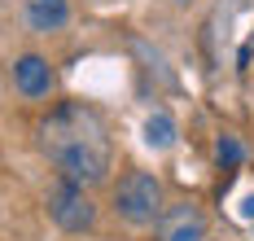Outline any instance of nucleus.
Returning a JSON list of instances; mask_svg holds the SVG:
<instances>
[{"mask_svg": "<svg viewBox=\"0 0 254 241\" xmlns=\"http://www.w3.org/2000/svg\"><path fill=\"white\" fill-rule=\"evenodd\" d=\"M40 145L53 158L57 176L66 184L92 188L110 176V140H105V123L97 119V110L66 101L57 106L40 123Z\"/></svg>", "mask_w": 254, "mask_h": 241, "instance_id": "f257e3e1", "label": "nucleus"}, {"mask_svg": "<svg viewBox=\"0 0 254 241\" xmlns=\"http://www.w3.org/2000/svg\"><path fill=\"white\" fill-rule=\"evenodd\" d=\"M44 206H49L53 224H57L62 233H92V228H97V206H92L88 188H79V184L57 180V184L49 188V197H44Z\"/></svg>", "mask_w": 254, "mask_h": 241, "instance_id": "7ed1b4c3", "label": "nucleus"}, {"mask_svg": "<svg viewBox=\"0 0 254 241\" xmlns=\"http://www.w3.org/2000/svg\"><path fill=\"white\" fill-rule=\"evenodd\" d=\"M180 4H189V0H180Z\"/></svg>", "mask_w": 254, "mask_h": 241, "instance_id": "9d476101", "label": "nucleus"}, {"mask_svg": "<svg viewBox=\"0 0 254 241\" xmlns=\"http://www.w3.org/2000/svg\"><path fill=\"white\" fill-rule=\"evenodd\" d=\"M145 145L149 149H171L176 145V119L167 110H153L149 119H145Z\"/></svg>", "mask_w": 254, "mask_h": 241, "instance_id": "0eeeda50", "label": "nucleus"}, {"mask_svg": "<svg viewBox=\"0 0 254 241\" xmlns=\"http://www.w3.org/2000/svg\"><path fill=\"white\" fill-rule=\"evenodd\" d=\"M241 219H254V193L246 197V202H241Z\"/></svg>", "mask_w": 254, "mask_h": 241, "instance_id": "1a4fd4ad", "label": "nucleus"}, {"mask_svg": "<svg viewBox=\"0 0 254 241\" xmlns=\"http://www.w3.org/2000/svg\"><path fill=\"white\" fill-rule=\"evenodd\" d=\"M13 83H18V92H22V97L40 101V97H49V92H53L57 75H53L49 57H40V53H22L18 61H13Z\"/></svg>", "mask_w": 254, "mask_h": 241, "instance_id": "39448f33", "label": "nucleus"}, {"mask_svg": "<svg viewBox=\"0 0 254 241\" xmlns=\"http://www.w3.org/2000/svg\"><path fill=\"white\" fill-rule=\"evenodd\" d=\"M215 158H219V167H237V162L246 158V149H241L237 136H219L215 140Z\"/></svg>", "mask_w": 254, "mask_h": 241, "instance_id": "6e6552de", "label": "nucleus"}, {"mask_svg": "<svg viewBox=\"0 0 254 241\" xmlns=\"http://www.w3.org/2000/svg\"><path fill=\"white\" fill-rule=\"evenodd\" d=\"M158 241H206V219L193 202H180V206H162L158 215Z\"/></svg>", "mask_w": 254, "mask_h": 241, "instance_id": "20e7f679", "label": "nucleus"}, {"mask_svg": "<svg viewBox=\"0 0 254 241\" xmlns=\"http://www.w3.org/2000/svg\"><path fill=\"white\" fill-rule=\"evenodd\" d=\"M70 22V0H26V27L35 35H53Z\"/></svg>", "mask_w": 254, "mask_h": 241, "instance_id": "423d86ee", "label": "nucleus"}, {"mask_svg": "<svg viewBox=\"0 0 254 241\" xmlns=\"http://www.w3.org/2000/svg\"><path fill=\"white\" fill-rule=\"evenodd\" d=\"M114 215L131 228H149L162 215V180L153 171H127L114 184Z\"/></svg>", "mask_w": 254, "mask_h": 241, "instance_id": "f03ea898", "label": "nucleus"}]
</instances>
